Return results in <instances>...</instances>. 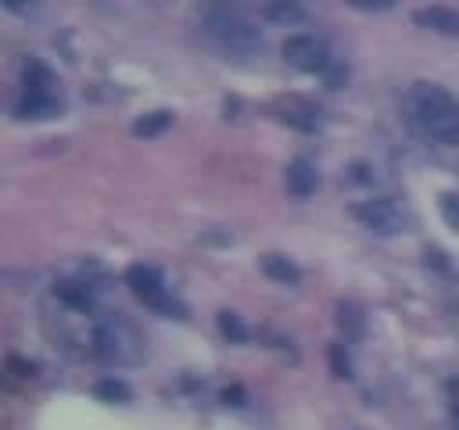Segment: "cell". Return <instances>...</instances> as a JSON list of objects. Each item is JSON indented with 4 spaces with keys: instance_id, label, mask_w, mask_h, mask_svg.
Segmentation results:
<instances>
[{
    "instance_id": "cell-9",
    "label": "cell",
    "mask_w": 459,
    "mask_h": 430,
    "mask_svg": "<svg viewBox=\"0 0 459 430\" xmlns=\"http://www.w3.org/2000/svg\"><path fill=\"white\" fill-rule=\"evenodd\" d=\"M265 14H269V22H276V25H298V22H305V4L301 0H269L265 4Z\"/></svg>"
},
{
    "instance_id": "cell-2",
    "label": "cell",
    "mask_w": 459,
    "mask_h": 430,
    "mask_svg": "<svg viewBox=\"0 0 459 430\" xmlns=\"http://www.w3.org/2000/svg\"><path fill=\"white\" fill-rule=\"evenodd\" d=\"M416 122L434 140L459 147V100H452L445 90L437 86L416 90Z\"/></svg>"
},
{
    "instance_id": "cell-3",
    "label": "cell",
    "mask_w": 459,
    "mask_h": 430,
    "mask_svg": "<svg viewBox=\"0 0 459 430\" xmlns=\"http://www.w3.org/2000/svg\"><path fill=\"white\" fill-rule=\"evenodd\" d=\"M93 344H97V355H100L104 362H115V366L136 362V358H140V348H143L140 333H136L133 322H126L122 315L100 319V322H97V333H93Z\"/></svg>"
},
{
    "instance_id": "cell-6",
    "label": "cell",
    "mask_w": 459,
    "mask_h": 430,
    "mask_svg": "<svg viewBox=\"0 0 459 430\" xmlns=\"http://www.w3.org/2000/svg\"><path fill=\"white\" fill-rule=\"evenodd\" d=\"M129 287H133V294H136L140 301H147V305H154V308H169L165 287H161V280H158L154 269L133 265V269H129Z\"/></svg>"
},
{
    "instance_id": "cell-7",
    "label": "cell",
    "mask_w": 459,
    "mask_h": 430,
    "mask_svg": "<svg viewBox=\"0 0 459 430\" xmlns=\"http://www.w3.org/2000/svg\"><path fill=\"white\" fill-rule=\"evenodd\" d=\"M416 25L423 29H434L441 36H459V11H448V7H423L412 14Z\"/></svg>"
},
{
    "instance_id": "cell-8",
    "label": "cell",
    "mask_w": 459,
    "mask_h": 430,
    "mask_svg": "<svg viewBox=\"0 0 459 430\" xmlns=\"http://www.w3.org/2000/svg\"><path fill=\"white\" fill-rule=\"evenodd\" d=\"M316 183H319V179H316V168H312L305 158H298V161L287 168V190H290V194L308 197V194L316 190Z\"/></svg>"
},
{
    "instance_id": "cell-17",
    "label": "cell",
    "mask_w": 459,
    "mask_h": 430,
    "mask_svg": "<svg viewBox=\"0 0 459 430\" xmlns=\"http://www.w3.org/2000/svg\"><path fill=\"white\" fill-rule=\"evenodd\" d=\"M452 322H455V330H459V305H452Z\"/></svg>"
},
{
    "instance_id": "cell-5",
    "label": "cell",
    "mask_w": 459,
    "mask_h": 430,
    "mask_svg": "<svg viewBox=\"0 0 459 430\" xmlns=\"http://www.w3.org/2000/svg\"><path fill=\"white\" fill-rule=\"evenodd\" d=\"M283 57H287V64H294V68H301V72H323V68L330 64L326 47H323L316 36H305V32L283 39Z\"/></svg>"
},
{
    "instance_id": "cell-16",
    "label": "cell",
    "mask_w": 459,
    "mask_h": 430,
    "mask_svg": "<svg viewBox=\"0 0 459 430\" xmlns=\"http://www.w3.org/2000/svg\"><path fill=\"white\" fill-rule=\"evenodd\" d=\"M219 322H222V330H226V333H233V337H244V330H240V322H237L233 315H222Z\"/></svg>"
},
{
    "instance_id": "cell-11",
    "label": "cell",
    "mask_w": 459,
    "mask_h": 430,
    "mask_svg": "<svg viewBox=\"0 0 459 430\" xmlns=\"http://www.w3.org/2000/svg\"><path fill=\"white\" fill-rule=\"evenodd\" d=\"M169 122H172L169 111H151L147 118H140V122L133 125V133H136V136H154V133H161Z\"/></svg>"
},
{
    "instance_id": "cell-13",
    "label": "cell",
    "mask_w": 459,
    "mask_h": 430,
    "mask_svg": "<svg viewBox=\"0 0 459 430\" xmlns=\"http://www.w3.org/2000/svg\"><path fill=\"white\" fill-rule=\"evenodd\" d=\"M97 394L108 398V401H126L129 398V387L118 383V380H104V383H97Z\"/></svg>"
},
{
    "instance_id": "cell-14",
    "label": "cell",
    "mask_w": 459,
    "mask_h": 430,
    "mask_svg": "<svg viewBox=\"0 0 459 430\" xmlns=\"http://www.w3.org/2000/svg\"><path fill=\"white\" fill-rule=\"evenodd\" d=\"M441 215H445V222L459 233V194H445V197H441Z\"/></svg>"
},
{
    "instance_id": "cell-10",
    "label": "cell",
    "mask_w": 459,
    "mask_h": 430,
    "mask_svg": "<svg viewBox=\"0 0 459 430\" xmlns=\"http://www.w3.org/2000/svg\"><path fill=\"white\" fill-rule=\"evenodd\" d=\"M14 111H18V118H47V115L57 111V104H54V97H47L43 90H29V97H25Z\"/></svg>"
},
{
    "instance_id": "cell-15",
    "label": "cell",
    "mask_w": 459,
    "mask_h": 430,
    "mask_svg": "<svg viewBox=\"0 0 459 430\" xmlns=\"http://www.w3.org/2000/svg\"><path fill=\"white\" fill-rule=\"evenodd\" d=\"M36 4H39V0H4V7L14 11V14H29V11H36Z\"/></svg>"
},
{
    "instance_id": "cell-12",
    "label": "cell",
    "mask_w": 459,
    "mask_h": 430,
    "mask_svg": "<svg viewBox=\"0 0 459 430\" xmlns=\"http://www.w3.org/2000/svg\"><path fill=\"white\" fill-rule=\"evenodd\" d=\"M262 265H265V272H269V276H276V280H283V283H287V280H298V269H294L290 262H283L280 254H265V262H262Z\"/></svg>"
},
{
    "instance_id": "cell-4",
    "label": "cell",
    "mask_w": 459,
    "mask_h": 430,
    "mask_svg": "<svg viewBox=\"0 0 459 430\" xmlns=\"http://www.w3.org/2000/svg\"><path fill=\"white\" fill-rule=\"evenodd\" d=\"M355 219H359L366 229L384 233V236L405 229V211H402L391 197H369V201H359V204H355Z\"/></svg>"
},
{
    "instance_id": "cell-1",
    "label": "cell",
    "mask_w": 459,
    "mask_h": 430,
    "mask_svg": "<svg viewBox=\"0 0 459 430\" xmlns=\"http://www.w3.org/2000/svg\"><path fill=\"white\" fill-rule=\"evenodd\" d=\"M204 32L219 47L233 50V54H255V50H262V32L255 29V22L244 11L230 7V4H215L212 11H204Z\"/></svg>"
}]
</instances>
